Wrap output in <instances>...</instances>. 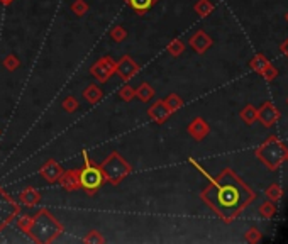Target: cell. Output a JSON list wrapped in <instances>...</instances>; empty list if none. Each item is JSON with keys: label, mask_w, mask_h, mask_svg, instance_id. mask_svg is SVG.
I'll return each mask as SVG.
<instances>
[{"label": "cell", "mask_w": 288, "mask_h": 244, "mask_svg": "<svg viewBox=\"0 0 288 244\" xmlns=\"http://www.w3.org/2000/svg\"><path fill=\"white\" fill-rule=\"evenodd\" d=\"M255 198V190L231 168L222 170L217 177L211 178V183L202 192V200L226 224L236 221Z\"/></svg>", "instance_id": "1"}, {"label": "cell", "mask_w": 288, "mask_h": 244, "mask_svg": "<svg viewBox=\"0 0 288 244\" xmlns=\"http://www.w3.org/2000/svg\"><path fill=\"white\" fill-rule=\"evenodd\" d=\"M286 151L288 148L285 146V143H281L276 136H268L266 141H263L256 148L255 154L270 172H276L285 163Z\"/></svg>", "instance_id": "2"}, {"label": "cell", "mask_w": 288, "mask_h": 244, "mask_svg": "<svg viewBox=\"0 0 288 244\" xmlns=\"http://www.w3.org/2000/svg\"><path fill=\"white\" fill-rule=\"evenodd\" d=\"M61 227L55 219H53L48 212L37 214L36 219L32 221V226L29 229V234L36 239L37 242H48L53 237H56L60 234Z\"/></svg>", "instance_id": "3"}, {"label": "cell", "mask_w": 288, "mask_h": 244, "mask_svg": "<svg viewBox=\"0 0 288 244\" xmlns=\"http://www.w3.org/2000/svg\"><path fill=\"white\" fill-rule=\"evenodd\" d=\"M100 170H102L104 177L109 180V182L119 183L120 180L129 173V165L126 163V161L122 159L119 154L114 153V154L110 156V158H107L104 161V165H102Z\"/></svg>", "instance_id": "4"}, {"label": "cell", "mask_w": 288, "mask_h": 244, "mask_svg": "<svg viewBox=\"0 0 288 244\" xmlns=\"http://www.w3.org/2000/svg\"><path fill=\"white\" fill-rule=\"evenodd\" d=\"M104 173H102L100 168L94 167V165L90 163L89 159H87V167L81 170V172H78V182H80V187L85 188L87 192H95L97 188L102 187V183H104Z\"/></svg>", "instance_id": "5"}, {"label": "cell", "mask_w": 288, "mask_h": 244, "mask_svg": "<svg viewBox=\"0 0 288 244\" xmlns=\"http://www.w3.org/2000/svg\"><path fill=\"white\" fill-rule=\"evenodd\" d=\"M280 119H281V112L273 102H263L261 107L258 109V120L265 128H273Z\"/></svg>", "instance_id": "6"}, {"label": "cell", "mask_w": 288, "mask_h": 244, "mask_svg": "<svg viewBox=\"0 0 288 244\" xmlns=\"http://www.w3.org/2000/svg\"><path fill=\"white\" fill-rule=\"evenodd\" d=\"M16 214H17V206L0 190V231L16 217Z\"/></svg>", "instance_id": "7"}, {"label": "cell", "mask_w": 288, "mask_h": 244, "mask_svg": "<svg viewBox=\"0 0 288 244\" xmlns=\"http://www.w3.org/2000/svg\"><path fill=\"white\" fill-rule=\"evenodd\" d=\"M188 133L192 138H195L197 141H202L205 136L209 134V124L203 119L197 117L195 120H192V124L188 126Z\"/></svg>", "instance_id": "8"}, {"label": "cell", "mask_w": 288, "mask_h": 244, "mask_svg": "<svg viewBox=\"0 0 288 244\" xmlns=\"http://www.w3.org/2000/svg\"><path fill=\"white\" fill-rule=\"evenodd\" d=\"M41 175L48 180V182H56V180L61 178L63 170H61L60 165L56 163V161L50 159V161H48V163L45 165V167L41 168Z\"/></svg>", "instance_id": "9"}, {"label": "cell", "mask_w": 288, "mask_h": 244, "mask_svg": "<svg viewBox=\"0 0 288 244\" xmlns=\"http://www.w3.org/2000/svg\"><path fill=\"white\" fill-rule=\"evenodd\" d=\"M190 45H192V48L197 53H205L209 48L212 46V39L209 37L203 31H198L192 39H190Z\"/></svg>", "instance_id": "10"}, {"label": "cell", "mask_w": 288, "mask_h": 244, "mask_svg": "<svg viewBox=\"0 0 288 244\" xmlns=\"http://www.w3.org/2000/svg\"><path fill=\"white\" fill-rule=\"evenodd\" d=\"M270 65H271V61L268 60L265 55H261V53H260V55H256V56L250 61L251 70L256 71L258 75H263V73H265V70H266V68L270 66Z\"/></svg>", "instance_id": "11"}, {"label": "cell", "mask_w": 288, "mask_h": 244, "mask_svg": "<svg viewBox=\"0 0 288 244\" xmlns=\"http://www.w3.org/2000/svg\"><path fill=\"white\" fill-rule=\"evenodd\" d=\"M128 4H129L131 9H133L134 12L144 14V12H148L149 9L154 6L156 0H128Z\"/></svg>", "instance_id": "12"}, {"label": "cell", "mask_w": 288, "mask_h": 244, "mask_svg": "<svg viewBox=\"0 0 288 244\" xmlns=\"http://www.w3.org/2000/svg\"><path fill=\"white\" fill-rule=\"evenodd\" d=\"M265 197L268 200H271V202H280V200L283 198V188L280 183H271L270 187H266L265 190Z\"/></svg>", "instance_id": "13"}, {"label": "cell", "mask_w": 288, "mask_h": 244, "mask_svg": "<svg viewBox=\"0 0 288 244\" xmlns=\"http://www.w3.org/2000/svg\"><path fill=\"white\" fill-rule=\"evenodd\" d=\"M241 119L246 122L248 126H253L258 120V109L255 105H246L241 110Z\"/></svg>", "instance_id": "14"}, {"label": "cell", "mask_w": 288, "mask_h": 244, "mask_svg": "<svg viewBox=\"0 0 288 244\" xmlns=\"http://www.w3.org/2000/svg\"><path fill=\"white\" fill-rule=\"evenodd\" d=\"M276 214V206L275 202H271V200H265V202L260 206V216L263 219H273Z\"/></svg>", "instance_id": "15"}, {"label": "cell", "mask_w": 288, "mask_h": 244, "mask_svg": "<svg viewBox=\"0 0 288 244\" xmlns=\"http://www.w3.org/2000/svg\"><path fill=\"white\" fill-rule=\"evenodd\" d=\"M117 70H119V73H120L122 76L128 78V76H131L136 71V65L129 60V58H124V60L119 63V68H117Z\"/></svg>", "instance_id": "16"}, {"label": "cell", "mask_w": 288, "mask_h": 244, "mask_svg": "<svg viewBox=\"0 0 288 244\" xmlns=\"http://www.w3.org/2000/svg\"><path fill=\"white\" fill-rule=\"evenodd\" d=\"M195 9H197V12L200 14V16L205 17L214 11V6H212V2H209V0H200Z\"/></svg>", "instance_id": "17"}, {"label": "cell", "mask_w": 288, "mask_h": 244, "mask_svg": "<svg viewBox=\"0 0 288 244\" xmlns=\"http://www.w3.org/2000/svg\"><path fill=\"white\" fill-rule=\"evenodd\" d=\"M244 237H246V241H248V242L256 244V242H260L261 239H263V232H261L258 227H251L250 231L246 232V236H244Z\"/></svg>", "instance_id": "18"}, {"label": "cell", "mask_w": 288, "mask_h": 244, "mask_svg": "<svg viewBox=\"0 0 288 244\" xmlns=\"http://www.w3.org/2000/svg\"><path fill=\"white\" fill-rule=\"evenodd\" d=\"M182 104H183V102H182V99H180L178 95H170L167 99V102H164V105L168 107L170 112H175L178 107H182Z\"/></svg>", "instance_id": "19"}, {"label": "cell", "mask_w": 288, "mask_h": 244, "mask_svg": "<svg viewBox=\"0 0 288 244\" xmlns=\"http://www.w3.org/2000/svg\"><path fill=\"white\" fill-rule=\"evenodd\" d=\"M138 95L141 100H148L149 97H153V90L144 84V85H141V89H138Z\"/></svg>", "instance_id": "20"}, {"label": "cell", "mask_w": 288, "mask_h": 244, "mask_svg": "<svg viewBox=\"0 0 288 244\" xmlns=\"http://www.w3.org/2000/svg\"><path fill=\"white\" fill-rule=\"evenodd\" d=\"M280 51H281V55H283V56H286V58H288V37L281 43Z\"/></svg>", "instance_id": "21"}, {"label": "cell", "mask_w": 288, "mask_h": 244, "mask_svg": "<svg viewBox=\"0 0 288 244\" xmlns=\"http://www.w3.org/2000/svg\"><path fill=\"white\" fill-rule=\"evenodd\" d=\"M0 2H4V4H11L12 0H0Z\"/></svg>", "instance_id": "22"}, {"label": "cell", "mask_w": 288, "mask_h": 244, "mask_svg": "<svg viewBox=\"0 0 288 244\" xmlns=\"http://www.w3.org/2000/svg\"><path fill=\"white\" fill-rule=\"evenodd\" d=\"M285 161H288V151H286V158H285Z\"/></svg>", "instance_id": "23"}, {"label": "cell", "mask_w": 288, "mask_h": 244, "mask_svg": "<svg viewBox=\"0 0 288 244\" xmlns=\"http://www.w3.org/2000/svg\"><path fill=\"white\" fill-rule=\"evenodd\" d=\"M285 19H286V22H288V12H286V16H285Z\"/></svg>", "instance_id": "24"}, {"label": "cell", "mask_w": 288, "mask_h": 244, "mask_svg": "<svg viewBox=\"0 0 288 244\" xmlns=\"http://www.w3.org/2000/svg\"><path fill=\"white\" fill-rule=\"evenodd\" d=\"M286 105H288V97H286Z\"/></svg>", "instance_id": "25"}]
</instances>
